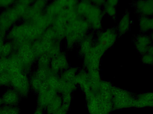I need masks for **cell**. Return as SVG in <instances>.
<instances>
[{
  "instance_id": "9c48e42d",
  "label": "cell",
  "mask_w": 153,
  "mask_h": 114,
  "mask_svg": "<svg viewBox=\"0 0 153 114\" xmlns=\"http://www.w3.org/2000/svg\"><path fill=\"white\" fill-rule=\"evenodd\" d=\"M130 26V13L128 11L126 12L120 25V34H125L128 32Z\"/></svg>"
},
{
  "instance_id": "9a60e30c",
  "label": "cell",
  "mask_w": 153,
  "mask_h": 114,
  "mask_svg": "<svg viewBox=\"0 0 153 114\" xmlns=\"http://www.w3.org/2000/svg\"><path fill=\"white\" fill-rule=\"evenodd\" d=\"M14 2L13 1H0V8L6 9L13 5Z\"/></svg>"
},
{
  "instance_id": "ffe728a7",
  "label": "cell",
  "mask_w": 153,
  "mask_h": 114,
  "mask_svg": "<svg viewBox=\"0 0 153 114\" xmlns=\"http://www.w3.org/2000/svg\"><path fill=\"white\" fill-rule=\"evenodd\" d=\"M148 35H149L150 37H151V39H152V41L153 43V32H151V33H149Z\"/></svg>"
},
{
  "instance_id": "4fadbf2b",
  "label": "cell",
  "mask_w": 153,
  "mask_h": 114,
  "mask_svg": "<svg viewBox=\"0 0 153 114\" xmlns=\"http://www.w3.org/2000/svg\"><path fill=\"white\" fill-rule=\"evenodd\" d=\"M141 62L144 65L153 67V55L148 53L141 55Z\"/></svg>"
},
{
  "instance_id": "7a4b0ae2",
  "label": "cell",
  "mask_w": 153,
  "mask_h": 114,
  "mask_svg": "<svg viewBox=\"0 0 153 114\" xmlns=\"http://www.w3.org/2000/svg\"><path fill=\"white\" fill-rule=\"evenodd\" d=\"M136 98V95L132 92L117 90L114 107L117 109L135 107Z\"/></svg>"
},
{
  "instance_id": "8fae6325",
  "label": "cell",
  "mask_w": 153,
  "mask_h": 114,
  "mask_svg": "<svg viewBox=\"0 0 153 114\" xmlns=\"http://www.w3.org/2000/svg\"><path fill=\"white\" fill-rule=\"evenodd\" d=\"M0 114H20V109L17 106L4 105L0 108Z\"/></svg>"
},
{
  "instance_id": "8992f818",
  "label": "cell",
  "mask_w": 153,
  "mask_h": 114,
  "mask_svg": "<svg viewBox=\"0 0 153 114\" xmlns=\"http://www.w3.org/2000/svg\"><path fill=\"white\" fill-rule=\"evenodd\" d=\"M153 107V92H143L136 95L135 107Z\"/></svg>"
},
{
  "instance_id": "6da1fadb",
  "label": "cell",
  "mask_w": 153,
  "mask_h": 114,
  "mask_svg": "<svg viewBox=\"0 0 153 114\" xmlns=\"http://www.w3.org/2000/svg\"><path fill=\"white\" fill-rule=\"evenodd\" d=\"M26 1H15L0 13V31L7 33L25 13Z\"/></svg>"
},
{
  "instance_id": "277c9868",
  "label": "cell",
  "mask_w": 153,
  "mask_h": 114,
  "mask_svg": "<svg viewBox=\"0 0 153 114\" xmlns=\"http://www.w3.org/2000/svg\"><path fill=\"white\" fill-rule=\"evenodd\" d=\"M135 48L140 56L148 52V50L153 45L152 41L148 34L139 33L134 36L133 40Z\"/></svg>"
},
{
  "instance_id": "2e32d148",
  "label": "cell",
  "mask_w": 153,
  "mask_h": 114,
  "mask_svg": "<svg viewBox=\"0 0 153 114\" xmlns=\"http://www.w3.org/2000/svg\"><path fill=\"white\" fill-rule=\"evenodd\" d=\"M68 111V110L62 107H60L58 110L53 114H67Z\"/></svg>"
},
{
  "instance_id": "ba28073f",
  "label": "cell",
  "mask_w": 153,
  "mask_h": 114,
  "mask_svg": "<svg viewBox=\"0 0 153 114\" xmlns=\"http://www.w3.org/2000/svg\"><path fill=\"white\" fill-rule=\"evenodd\" d=\"M140 33L149 34L153 31V16H138Z\"/></svg>"
},
{
  "instance_id": "52a82bcc",
  "label": "cell",
  "mask_w": 153,
  "mask_h": 114,
  "mask_svg": "<svg viewBox=\"0 0 153 114\" xmlns=\"http://www.w3.org/2000/svg\"><path fill=\"white\" fill-rule=\"evenodd\" d=\"M20 97L19 93L11 88L4 91L1 98L4 105L16 106L19 102Z\"/></svg>"
},
{
  "instance_id": "30bf717a",
  "label": "cell",
  "mask_w": 153,
  "mask_h": 114,
  "mask_svg": "<svg viewBox=\"0 0 153 114\" xmlns=\"http://www.w3.org/2000/svg\"><path fill=\"white\" fill-rule=\"evenodd\" d=\"M14 51L13 45L10 41L5 42L3 46L0 57H9Z\"/></svg>"
},
{
  "instance_id": "5bb4252c",
  "label": "cell",
  "mask_w": 153,
  "mask_h": 114,
  "mask_svg": "<svg viewBox=\"0 0 153 114\" xmlns=\"http://www.w3.org/2000/svg\"><path fill=\"white\" fill-rule=\"evenodd\" d=\"M6 39V33L0 31V57L3 46L5 42Z\"/></svg>"
},
{
  "instance_id": "ac0fdd59",
  "label": "cell",
  "mask_w": 153,
  "mask_h": 114,
  "mask_svg": "<svg viewBox=\"0 0 153 114\" xmlns=\"http://www.w3.org/2000/svg\"><path fill=\"white\" fill-rule=\"evenodd\" d=\"M147 53L153 55V45L151 46V47H150V49L148 50V52Z\"/></svg>"
},
{
  "instance_id": "5b68a950",
  "label": "cell",
  "mask_w": 153,
  "mask_h": 114,
  "mask_svg": "<svg viewBox=\"0 0 153 114\" xmlns=\"http://www.w3.org/2000/svg\"><path fill=\"white\" fill-rule=\"evenodd\" d=\"M132 6L137 16L153 17V0L134 1Z\"/></svg>"
},
{
  "instance_id": "e0dca14e",
  "label": "cell",
  "mask_w": 153,
  "mask_h": 114,
  "mask_svg": "<svg viewBox=\"0 0 153 114\" xmlns=\"http://www.w3.org/2000/svg\"><path fill=\"white\" fill-rule=\"evenodd\" d=\"M34 114H43V112L42 111V109L41 108H38L35 111V113H34Z\"/></svg>"
},
{
  "instance_id": "3957f363",
  "label": "cell",
  "mask_w": 153,
  "mask_h": 114,
  "mask_svg": "<svg viewBox=\"0 0 153 114\" xmlns=\"http://www.w3.org/2000/svg\"><path fill=\"white\" fill-rule=\"evenodd\" d=\"M10 86L22 96H26L28 93V81L23 72L18 73L11 75Z\"/></svg>"
},
{
  "instance_id": "d6986e66",
  "label": "cell",
  "mask_w": 153,
  "mask_h": 114,
  "mask_svg": "<svg viewBox=\"0 0 153 114\" xmlns=\"http://www.w3.org/2000/svg\"><path fill=\"white\" fill-rule=\"evenodd\" d=\"M3 101L2 99L0 97V108L3 105Z\"/></svg>"
},
{
  "instance_id": "7c38bea8",
  "label": "cell",
  "mask_w": 153,
  "mask_h": 114,
  "mask_svg": "<svg viewBox=\"0 0 153 114\" xmlns=\"http://www.w3.org/2000/svg\"><path fill=\"white\" fill-rule=\"evenodd\" d=\"M11 75L7 72L0 73V87L10 86Z\"/></svg>"
}]
</instances>
